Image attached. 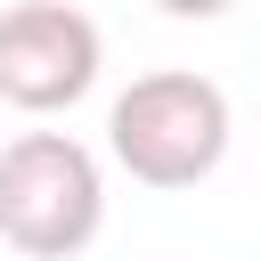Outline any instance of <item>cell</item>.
<instances>
[{
  "label": "cell",
  "instance_id": "cell-4",
  "mask_svg": "<svg viewBox=\"0 0 261 261\" xmlns=\"http://www.w3.org/2000/svg\"><path fill=\"white\" fill-rule=\"evenodd\" d=\"M163 16H179V24H212V16H228L237 0H155Z\"/></svg>",
  "mask_w": 261,
  "mask_h": 261
},
{
  "label": "cell",
  "instance_id": "cell-2",
  "mask_svg": "<svg viewBox=\"0 0 261 261\" xmlns=\"http://www.w3.org/2000/svg\"><path fill=\"white\" fill-rule=\"evenodd\" d=\"M106 228V171L73 130H24L0 147V245L24 261H73Z\"/></svg>",
  "mask_w": 261,
  "mask_h": 261
},
{
  "label": "cell",
  "instance_id": "cell-3",
  "mask_svg": "<svg viewBox=\"0 0 261 261\" xmlns=\"http://www.w3.org/2000/svg\"><path fill=\"white\" fill-rule=\"evenodd\" d=\"M106 65L98 24L73 0H16L0 8V106L16 114H65L73 98H90Z\"/></svg>",
  "mask_w": 261,
  "mask_h": 261
},
{
  "label": "cell",
  "instance_id": "cell-1",
  "mask_svg": "<svg viewBox=\"0 0 261 261\" xmlns=\"http://www.w3.org/2000/svg\"><path fill=\"white\" fill-rule=\"evenodd\" d=\"M106 147L139 188H196L228 155V90L188 65L139 73L106 106Z\"/></svg>",
  "mask_w": 261,
  "mask_h": 261
}]
</instances>
